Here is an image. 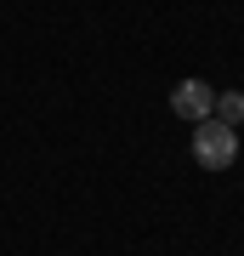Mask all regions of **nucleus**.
Returning a JSON list of instances; mask_svg holds the SVG:
<instances>
[{"instance_id":"f257e3e1","label":"nucleus","mask_w":244,"mask_h":256,"mask_svg":"<svg viewBox=\"0 0 244 256\" xmlns=\"http://www.w3.org/2000/svg\"><path fill=\"white\" fill-rule=\"evenodd\" d=\"M193 160H199L205 171H227V165L239 160V131L222 126V120H199V126H193Z\"/></svg>"},{"instance_id":"f03ea898","label":"nucleus","mask_w":244,"mask_h":256,"mask_svg":"<svg viewBox=\"0 0 244 256\" xmlns=\"http://www.w3.org/2000/svg\"><path fill=\"white\" fill-rule=\"evenodd\" d=\"M210 102H216V92H210L205 80H182L176 92H171V108H176L182 120H193V126H199V120H210Z\"/></svg>"},{"instance_id":"7ed1b4c3","label":"nucleus","mask_w":244,"mask_h":256,"mask_svg":"<svg viewBox=\"0 0 244 256\" xmlns=\"http://www.w3.org/2000/svg\"><path fill=\"white\" fill-rule=\"evenodd\" d=\"M210 120H222V126H239V120H244V97H239V92L216 97V102H210Z\"/></svg>"}]
</instances>
